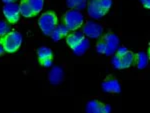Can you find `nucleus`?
Instances as JSON below:
<instances>
[{"instance_id": "obj_16", "label": "nucleus", "mask_w": 150, "mask_h": 113, "mask_svg": "<svg viewBox=\"0 0 150 113\" xmlns=\"http://www.w3.org/2000/svg\"><path fill=\"white\" fill-rule=\"evenodd\" d=\"M87 0H66V5L71 9L82 10L86 7Z\"/></svg>"}, {"instance_id": "obj_9", "label": "nucleus", "mask_w": 150, "mask_h": 113, "mask_svg": "<svg viewBox=\"0 0 150 113\" xmlns=\"http://www.w3.org/2000/svg\"><path fill=\"white\" fill-rule=\"evenodd\" d=\"M102 90L109 93H118L121 91V85L119 84L117 79H115L112 76H109L103 81Z\"/></svg>"}, {"instance_id": "obj_3", "label": "nucleus", "mask_w": 150, "mask_h": 113, "mask_svg": "<svg viewBox=\"0 0 150 113\" xmlns=\"http://www.w3.org/2000/svg\"><path fill=\"white\" fill-rule=\"evenodd\" d=\"M84 17L79 10L71 9L68 10L64 15V22L65 26L69 30H76L83 24Z\"/></svg>"}, {"instance_id": "obj_5", "label": "nucleus", "mask_w": 150, "mask_h": 113, "mask_svg": "<svg viewBox=\"0 0 150 113\" xmlns=\"http://www.w3.org/2000/svg\"><path fill=\"white\" fill-rule=\"evenodd\" d=\"M108 12L107 9H105L103 5L101 4L100 0H90L88 2L87 6V13L90 17L94 19H99L103 17Z\"/></svg>"}, {"instance_id": "obj_8", "label": "nucleus", "mask_w": 150, "mask_h": 113, "mask_svg": "<svg viewBox=\"0 0 150 113\" xmlns=\"http://www.w3.org/2000/svg\"><path fill=\"white\" fill-rule=\"evenodd\" d=\"M103 27L101 24L89 21L83 26V34L90 38H98L102 34Z\"/></svg>"}, {"instance_id": "obj_12", "label": "nucleus", "mask_w": 150, "mask_h": 113, "mask_svg": "<svg viewBox=\"0 0 150 113\" xmlns=\"http://www.w3.org/2000/svg\"><path fill=\"white\" fill-rule=\"evenodd\" d=\"M68 28L66 27L65 25L63 24H60V25H56V27H55V29L52 31L51 33V37L52 39L54 40V41H58V40L61 39L63 36L67 35V33H68Z\"/></svg>"}, {"instance_id": "obj_23", "label": "nucleus", "mask_w": 150, "mask_h": 113, "mask_svg": "<svg viewBox=\"0 0 150 113\" xmlns=\"http://www.w3.org/2000/svg\"><path fill=\"white\" fill-rule=\"evenodd\" d=\"M111 111V107L110 105H103V108H102V113H108Z\"/></svg>"}, {"instance_id": "obj_7", "label": "nucleus", "mask_w": 150, "mask_h": 113, "mask_svg": "<svg viewBox=\"0 0 150 113\" xmlns=\"http://www.w3.org/2000/svg\"><path fill=\"white\" fill-rule=\"evenodd\" d=\"M3 14L10 23H16L19 20L20 9L19 5L15 3H8L3 7Z\"/></svg>"}, {"instance_id": "obj_15", "label": "nucleus", "mask_w": 150, "mask_h": 113, "mask_svg": "<svg viewBox=\"0 0 150 113\" xmlns=\"http://www.w3.org/2000/svg\"><path fill=\"white\" fill-rule=\"evenodd\" d=\"M134 62L136 63V65L139 69H144L147 66V63H148V57L144 52H138L135 55Z\"/></svg>"}, {"instance_id": "obj_14", "label": "nucleus", "mask_w": 150, "mask_h": 113, "mask_svg": "<svg viewBox=\"0 0 150 113\" xmlns=\"http://www.w3.org/2000/svg\"><path fill=\"white\" fill-rule=\"evenodd\" d=\"M103 105L104 104L100 103L98 100H91L87 103L86 111L89 113H102Z\"/></svg>"}, {"instance_id": "obj_11", "label": "nucleus", "mask_w": 150, "mask_h": 113, "mask_svg": "<svg viewBox=\"0 0 150 113\" xmlns=\"http://www.w3.org/2000/svg\"><path fill=\"white\" fill-rule=\"evenodd\" d=\"M83 38H84L83 32L74 31V32H72V33H70V34L67 35L66 42H67V44L69 45V47L71 48V49H73L75 46H77V45L82 41Z\"/></svg>"}, {"instance_id": "obj_20", "label": "nucleus", "mask_w": 150, "mask_h": 113, "mask_svg": "<svg viewBox=\"0 0 150 113\" xmlns=\"http://www.w3.org/2000/svg\"><path fill=\"white\" fill-rule=\"evenodd\" d=\"M9 32H10V27H9L8 23L0 20V37L6 35Z\"/></svg>"}, {"instance_id": "obj_4", "label": "nucleus", "mask_w": 150, "mask_h": 113, "mask_svg": "<svg viewBox=\"0 0 150 113\" xmlns=\"http://www.w3.org/2000/svg\"><path fill=\"white\" fill-rule=\"evenodd\" d=\"M135 61V55L131 51L124 52L123 54H116L112 58V64L117 69H124L130 67Z\"/></svg>"}, {"instance_id": "obj_19", "label": "nucleus", "mask_w": 150, "mask_h": 113, "mask_svg": "<svg viewBox=\"0 0 150 113\" xmlns=\"http://www.w3.org/2000/svg\"><path fill=\"white\" fill-rule=\"evenodd\" d=\"M27 2L31 6V8L33 9L35 15L42 10L43 5H44V0H27Z\"/></svg>"}, {"instance_id": "obj_10", "label": "nucleus", "mask_w": 150, "mask_h": 113, "mask_svg": "<svg viewBox=\"0 0 150 113\" xmlns=\"http://www.w3.org/2000/svg\"><path fill=\"white\" fill-rule=\"evenodd\" d=\"M63 77H64V72L62 70V68H60L58 66L53 67L52 70L49 72V76H48L50 83L55 84V85L61 82L63 80Z\"/></svg>"}, {"instance_id": "obj_6", "label": "nucleus", "mask_w": 150, "mask_h": 113, "mask_svg": "<svg viewBox=\"0 0 150 113\" xmlns=\"http://www.w3.org/2000/svg\"><path fill=\"white\" fill-rule=\"evenodd\" d=\"M101 40L104 43V47H105V53L106 55H111L114 53L119 44V38L117 37L113 33H107L101 38Z\"/></svg>"}, {"instance_id": "obj_24", "label": "nucleus", "mask_w": 150, "mask_h": 113, "mask_svg": "<svg viewBox=\"0 0 150 113\" xmlns=\"http://www.w3.org/2000/svg\"><path fill=\"white\" fill-rule=\"evenodd\" d=\"M140 1H141L142 5H143L145 8L148 9L150 7V0H140Z\"/></svg>"}, {"instance_id": "obj_21", "label": "nucleus", "mask_w": 150, "mask_h": 113, "mask_svg": "<svg viewBox=\"0 0 150 113\" xmlns=\"http://www.w3.org/2000/svg\"><path fill=\"white\" fill-rule=\"evenodd\" d=\"M100 2L104 8L107 9V10H109L111 5H112V0H100Z\"/></svg>"}, {"instance_id": "obj_2", "label": "nucleus", "mask_w": 150, "mask_h": 113, "mask_svg": "<svg viewBox=\"0 0 150 113\" xmlns=\"http://www.w3.org/2000/svg\"><path fill=\"white\" fill-rule=\"evenodd\" d=\"M41 31L46 35H51L52 31L57 25V17L53 12H45L40 16L38 20Z\"/></svg>"}, {"instance_id": "obj_25", "label": "nucleus", "mask_w": 150, "mask_h": 113, "mask_svg": "<svg viewBox=\"0 0 150 113\" xmlns=\"http://www.w3.org/2000/svg\"><path fill=\"white\" fill-rule=\"evenodd\" d=\"M4 51H5V50H4V48H3V46H2L1 44H0V55H2L4 53Z\"/></svg>"}, {"instance_id": "obj_13", "label": "nucleus", "mask_w": 150, "mask_h": 113, "mask_svg": "<svg viewBox=\"0 0 150 113\" xmlns=\"http://www.w3.org/2000/svg\"><path fill=\"white\" fill-rule=\"evenodd\" d=\"M19 9H20V14L23 15L24 17H32L33 15H35L33 9L31 8V6L29 5L27 0H22L21 3L19 4Z\"/></svg>"}, {"instance_id": "obj_18", "label": "nucleus", "mask_w": 150, "mask_h": 113, "mask_svg": "<svg viewBox=\"0 0 150 113\" xmlns=\"http://www.w3.org/2000/svg\"><path fill=\"white\" fill-rule=\"evenodd\" d=\"M37 54H38V58H39V61H43V60L46 59H51L52 58V51L50 48L48 47H40L39 49L37 50Z\"/></svg>"}, {"instance_id": "obj_26", "label": "nucleus", "mask_w": 150, "mask_h": 113, "mask_svg": "<svg viewBox=\"0 0 150 113\" xmlns=\"http://www.w3.org/2000/svg\"><path fill=\"white\" fill-rule=\"evenodd\" d=\"M3 2H5L6 4H8V3H12L13 1H15V0H2Z\"/></svg>"}, {"instance_id": "obj_17", "label": "nucleus", "mask_w": 150, "mask_h": 113, "mask_svg": "<svg viewBox=\"0 0 150 113\" xmlns=\"http://www.w3.org/2000/svg\"><path fill=\"white\" fill-rule=\"evenodd\" d=\"M89 46H90V45H89V41L86 39L85 37H84L83 39H82V41L79 43L77 46H75L72 50H73V52L75 54L82 55L87 51V49L89 48Z\"/></svg>"}, {"instance_id": "obj_22", "label": "nucleus", "mask_w": 150, "mask_h": 113, "mask_svg": "<svg viewBox=\"0 0 150 113\" xmlns=\"http://www.w3.org/2000/svg\"><path fill=\"white\" fill-rule=\"evenodd\" d=\"M40 63L42 64L43 66H45V67H49V66H51V64H52V58L51 59L43 60V61H41Z\"/></svg>"}, {"instance_id": "obj_1", "label": "nucleus", "mask_w": 150, "mask_h": 113, "mask_svg": "<svg viewBox=\"0 0 150 113\" xmlns=\"http://www.w3.org/2000/svg\"><path fill=\"white\" fill-rule=\"evenodd\" d=\"M21 43H22V36L17 31H10L6 35L0 37V44L8 53L17 51Z\"/></svg>"}]
</instances>
